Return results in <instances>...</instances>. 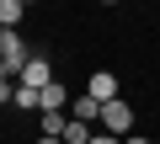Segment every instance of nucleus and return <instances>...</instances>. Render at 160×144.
<instances>
[{
    "instance_id": "1",
    "label": "nucleus",
    "mask_w": 160,
    "mask_h": 144,
    "mask_svg": "<svg viewBox=\"0 0 160 144\" xmlns=\"http://www.w3.org/2000/svg\"><path fill=\"white\" fill-rule=\"evenodd\" d=\"M32 64V48L22 43L16 27H0V75L6 80H22V69Z\"/></svg>"
},
{
    "instance_id": "2",
    "label": "nucleus",
    "mask_w": 160,
    "mask_h": 144,
    "mask_svg": "<svg viewBox=\"0 0 160 144\" xmlns=\"http://www.w3.org/2000/svg\"><path fill=\"white\" fill-rule=\"evenodd\" d=\"M102 133L128 139V133H133V102H123V96H118V102H107V107H102Z\"/></svg>"
},
{
    "instance_id": "3",
    "label": "nucleus",
    "mask_w": 160,
    "mask_h": 144,
    "mask_svg": "<svg viewBox=\"0 0 160 144\" xmlns=\"http://www.w3.org/2000/svg\"><path fill=\"white\" fill-rule=\"evenodd\" d=\"M69 117H75V123H96V128H102V102H96L91 91H80V96L69 102Z\"/></svg>"
},
{
    "instance_id": "4",
    "label": "nucleus",
    "mask_w": 160,
    "mask_h": 144,
    "mask_svg": "<svg viewBox=\"0 0 160 144\" xmlns=\"http://www.w3.org/2000/svg\"><path fill=\"white\" fill-rule=\"evenodd\" d=\"M86 91H91V96L107 107V102H118V75H112V69H96V75L86 80Z\"/></svg>"
},
{
    "instance_id": "5",
    "label": "nucleus",
    "mask_w": 160,
    "mask_h": 144,
    "mask_svg": "<svg viewBox=\"0 0 160 144\" xmlns=\"http://www.w3.org/2000/svg\"><path fill=\"white\" fill-rule=\"evenodd\" d=\"M22 86H32V91H43V86H53V64L32 53V64L22 69Z\"/></svg>"
},
{
    "instance_id": "6",
    "label": "nucleus",
    "mask_w": 160,
    "mask_h": 144,
    "mask_svg": "<svg viewBox=\"0 0 160 144\" xmlns=\"http://www.w3.org/2000/svg\"><path fill=\"white\" fill-rule=\"evenodd\" d=\"M64 107H69V91H64L59 80H53V86H43V112H64Z\"/></svg>"
},
{
    "instance_id": "7",
    "label": "nucleus",
    "mask_w": 160,
    "mask_h": 144,
    "mask_svg": "<svg viewBox=\"0 0 160 144\" xmlns=\"http://www.w3.org/2000/svg\"><path fill=\"white\" fill-rule=\"evenodd\" d=\"M96 139V123H75L69 117V128H64V144H91Z\"/></svg>"
},
{
    "instance_id": "8",
    "label": "nucleus",
    "mask_w": 160,
    "mask_h": 144,
    "mask_svg": "<svg viewBox=\"0 0 160 144\" xmlns=\"http://www.w3.org/2000/svg\"><path fill=\"white\" fill-rule=\"evenodd\" d=\"M38 128H43V133H53V139H64V128H69V112H43V117H38Z\"/></svg>"
},
{
    "instance_id": "9",
    "label": "nucleus",
    "mask_w": 160,
    "mask_h": 144,
    "mask_svg": "<svg viewBox=\"0 0 160 144\" xmlns=\"http://www.w3.org/2000/svg\"><path fill=\"white\" fill-rule=\"evenodd\" d=\"M22 16H27L22 0H0V27H22Z\"/></svg>"
},
{
    "instance_id": "10",
    "label": "nucleus",
    "mask_w": 160,
    "mask_h": 144,
    "mask_svg": "<svg viewBox=\"0 0 160 144\" xmlns=\"http://www.w3.org/2000/svg\"><path fill=\"white\" fill-rule=\"evenodd\" d=\"M91 144H123V139H118V133H102V128H96V139H91Z\"/></svg>"
},
{
    "instance_id": "11",
    "label": "nucleus",
    "mask_w": 160,
    "mask_h": 144,
    "mask_svg": "<svg viewBox=\"0 0 160 144\" xmlns=\"http://www.w3.org/2000/svg\"><path fill=\"white\" fill-rule=\"evenodd\" d=\"M123 144H155V139H144V133H128V139H123Z\"/></svg>"
},
{
    "instance_id": "12",
    "label": "nucleus",
    "mask_w": 160,
    "mask_h": 144,
    "mask_svg": "<svg viewBox=\"0 0 160 144\" xmlns=\"http://www.w3.org/2000/svg\"><path fill=\"white\" fill-rule=\"evenodd\" d=\"M38 144H64V139H53V133H38Z\"/></svg>"
},
{
    "instance_id": "13",
    "label": "nucleus",
    "mask_w": 160,
    "mask_h": 144,
    "mask_svg": "<svg viewBox=\"0 0 160 144\" xmlns=\"http://www.w3.org/2000/svg\"><path fill=\"white\" fill-rule=\"evenodd\" d=\"M102 6H118V0H102Z\"/></svg>"
},
{
    "instance_id": "14",
    "label": "nucleus",
    "mask_w": 160,
    "mask_h": 144,
    "mask_svg": "<svg viewBox=\"0 0 160 144\" xmlns=\"http://www.w3.org/2000/svg\"><path fill=\"white\" fill-rule=\"evenodd\" d=\"M22 6H32V0H22Z\"/></svg>"
},
{
    "instance_id": "15",
    "label": "nucleus",
    "mask_w": 160,
    "mask_h": 144,
    "mask_svg": "<svg viewBox=\"0 0 160 144\" xmlns=\"http://www.w3.org/2000/svg\"><path fill=\"white\" fill-rule=\"evenodd\" d=\"M155 144H160V139H155Z\"/></svg>"
}]
</instances>
